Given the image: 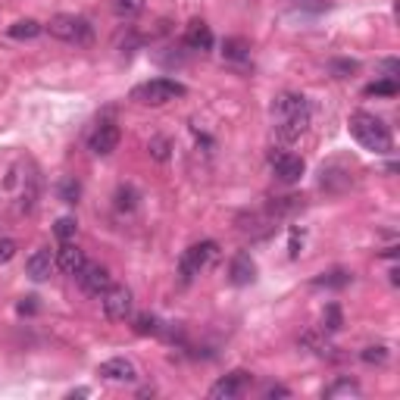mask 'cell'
<instances>
[{
    "label": "cell",
    "instance_id": "26",
    "mask_svg": "<svg viewBox=\"0 0 400 400\" xmlns=\"http://www.w3.org/2000/svg\"><path fill=\"white\" fill-rule=\"evenodd\" d=\"M300 344H303V348H310L313 353H319V357H331V350H335L329 341H322L316 331H306V335L300 338Z\"/></svg>",
    "mask_w": 400,
    "mask_h": 400
},
{
    "label": "cell",
    "instance_id": "23",
    "mask_svg": "<svg viewBox=\"0 0 400 400\" xmlns=\"http://www.w3.org/2000/svg\"><path fill=\"white\" fill-rule=\"evenodd\" d=\"M344 325V316H341V306L338 303H329L322 313V331H341Z\"/></svg>",
    "mask_w": 400,
    "mask_h": 400
},
{
    "label": "cell",
    "instance_id": "25",
    "mask_svg": "<svg viewBox=\"0 0 400 400\" xmlns=\"http://www.w3.org/2000/svg\"><path fill=\"white\" fill-rule=\"evenodd\" d=\"M366 94L369 97H394L397 94V78H382V82L366 85Z\"/></svg>",
    "mask_w": 400,
    "mask_h": 400
},
{
    "label": "cell",
    "instance_id": "27",
    "mask_svg": "<svg viewBox=\"0 0 400 400\" xmlns=\"http://www.w3.org/2000/svg\"><path fill=\"white\" fill-rule=\"evenodd\" d=\"M57 191H59V200H63V203H78V197H82V185H78L76 178H63Z\"/></svg>",
    "mask_w": 400,
    "mask_h": 400
},
{
    "label": "cell",
    "instance_id": "32",
    "mask_svg": "<svg viewBox=\"0 0 400 400\" xmlns=\"http://www.w3.org/2000/svg\"><path fill=\"white\" fill-rule=\"evenodd\" d=\"M382 72H385V78H397L400 63H397V59H382Z\"/></svg>",
    "mask_w": 400,
    "mask_h": 400
},
{
    "label": "cell",
    "instance_id": "33",
    "mask_svg": "<svg viewBox=\"0 0 400 400\" xmlns=\"http://www.w3.org/2000/svg\"><path fill=\"white\" fill-rule=\"evenodd\" d=\"M263 394H266V397H291V391L282 388V385H269V388H266Z\"/></svg>",
    "mask_w": 400,
    "mask_h": 400
},
{
    "label": "cell",
    "instance_id": "12",
    "mask_svg": "<svg viewBox=\"0 0 400 400\" xmlns=\"http://www.w3.org/2000/svg\"><path fill=\"white\" fill-rule=\"evenodd\" d=\"M57 269L63 272V276H72L76 278L78 272L85 269V263H88V257H85V250L82 248H76V244L72 241H63L59 244V250H57Z\"/></svg>",
    "mask_w": 400,
    "mask_h": 400
},
{
    "label": "cell",
    "instance_id": "17",
    "mask_svg": "<svg viewBox=\"0 0 400 400\" xmlns=\"http://www.w3.org/2000/svg\"><path fill=\"white\" fill-rule=\"evenodd\" d=\"M44 31V25L38 22V19H19V22H13L10 29H6V35L13 38V41H31V38H38Z\"/></svg>",
    "mask_w": 400,
    "mask_h": 400
},
{
    "label": "cell",
    "instance_id": "22",
    "mask_svg": "<svg viewBox=\"0 0 400 400\" xmlns=\"http://www.w3.org/2000/svg\"><path fill=\"white\" fill-rule=\"evenodd\" d=\"M222 53H225V59H235V63L250 59V48L241 41V38H229V41H225V48H222Z\"/></svg>",
    "mask_w": 400,
    "mask_h": 400
},
{
    "label": "cell",
    "instance_id": "5",
    "mask_svg": "<svg viewBox=\"0 0 400 400\" xmlns=\"http://www.w3.org/2000/svg\"><path fill=\"white\" fill-rule=\"evenodd\" d=\"M216 241H200V244H191L188 250L182 253V259H178V276H182V282H191L194 276L206 269V266L216 259Z\"/></svg>",
    "mask_w": 400,
    "mask_h": 400
},
{
    "label": "cell",
    "instance_id": "24",
    "mask_svg": "<svg viewBox=\"0 0 400 400\" xmlns=\"http://www.w3.org/2000/svg\"><path fill=\"white\" fill-rule=\"evenodd\" d=\"M76 231H78V222H76L72 216H59L57 225H53V235L59 238V244H63V241H72V238H76Z\"/></svg>",
    "mask_w": 400,
    "mask_h": 400
},
{
    "label": "cell",
    "instance_id": "34",
    "mask_svg": "<svg viewBox=\"0 0 400 400\" xmlns=\"http://www.w3.org/2000/svg\"><path fill=\"white\" fill-rule=\"evenodd\" d=\"M35 310H38L35 297H25V300H22V303H19V313H22V316H25V313H35Z\"/></svg>",
    "mask_w": 400,
    "mask_h": 400
},
{
    "label": "cell",
    "instance_id": "2",
    "mask_svg": "<svg viewBox=\"0 0 400 400\" xmlns=\"http://www.w3.org/2000/svg\"><path fill=\"white\" fill-rule=\"evenodd\" d=\"M350 135L357 138L359 148L372 150V153H391L394 150V135L385 125V119H378L376 113L357 110L350 116Z\"/></svg>",
    "mask_w": 400,
    "mask_h": 400
},
{
    "label": "cell",
    "instance_id": "8",
    "mask_svg": "<svg viewBox=\"0 0 400 400\" xmlns=\"http://www.w3.org/2000/svg\"><path fill=\"white\" fill-rule=\"evenodd\" d=\"M76 278H78V285H82L85 294H91V297H100L113 285L110 269H106V266H100V263H85V269L78 272Z\"/></svg>",
    "mask_w": 400,
    "mask_h": 400
},
{
    "label": "cell",
    "instance_id": "15",
    "mask_svg": "<svg viewBox=\"0 0 400 400\" xmlns=\"http://www.w3.org/2000/svg\"><path fill=\"white\" fill-rule=\"evenodd\" d=\"M229 276H231V282H235V285H250L253 282V276H257V263H253V257L248 250H241V253L231 257Z\"/></svg>",
    "mask_w": 400,
    "mask_h": 400
},
{
    "label": "cell",
    "instance_id": "11",
    "mask_svg": "<svg viewBox=\"0 0 400 400\" xmlns=\"http://www.w3.org/2000/svg\"><path fill=\"white\" fill-rule=\"evenodd\" d=\"M269 163H272V172H276V178L282 185H297L300 176L306 172L303 159L294 157V153H272Z\"/></svg>",
    "mask_w": 400,
    "mask_h": 400
},
{
    "label": "cell",
    "instance_id": "30",
    "mask_svg": "<svg viewBox=\"0 0 400 400\" xmlns=\"http://www.w3.org/2000/svg\"><path fill=\"white\" fill-rule=\"evenodd\" d=\"M148 150L159 159V163H163V159H169V141H166V138H153V141L148 144Z\"/></svg>",
    "mask_w": 400,
    "mask_h": 400
},
{
    "label": "cell",
    "instance_id": "4",
    "mask_svg": "<svg viewBox=\"0 0 400 400\" xmlns=\"http://www.w3.org/2000/svg\"><path fill=\"white\" fill-rule=\"evenodd\" d=\"M129 97L144 106H163L176 97H185V85L176 82V78H150L144 85H135Z\"/></svg>",
    "mask_w": 400,
    "mask_h": 400
},
{
    "label": "cell",
    "instance_id": "19",
    "mask_svg": "<svg viewBox=\"0 0 400 400\" xmlns=\"http://www.w3.org/2000/svg\"><path fill=\"white\" fill-rule=\"evenodd\" d=\"M316 288H344V285H350V272L348 269H331L325 272L322 278H316Z\"/></svg>",
    "mask_w": 400,
    "mask_h": 400
},
{
    "label": "cell",
    "instance_id": "7",
    "mask_svg": "<svg viewBox=\"0 0 400 400\" xmlns=\"http://www.w3.org/2000/svg\"><path fill=\"white\" fill-rule=\"evenodd\" d=\"M119 138H122L119 125L113 122V119H103V122L94 125V131L88 135V150L94 153V157H110V153L119 148Z\"/></svg>",
    "mask_w": 400,
    "mask_h": 400
},
{
    "label": "cell",
    "instance_id": "13",
    "mask_svg": "<svg viewBox=\"0 0 400 400\" xmlns=\"http://www.w3.org/2000/svg\"><path fill=\"white\" fill-rule=\"evenodd\" d=\"M57 269V259L50 257V250H35L29 259H25V272H29L31 282H48L50 272Z\"/></svg>",
    "mask_w": 400,
    "mask_h": 400
},
{
    "label": "cell",
    "instance_id": "21",
    "mask_svg": "<svg viewBox=\"0 0 400 400\" xmlns=\"http://www.w3.org/2000/svg\"><path fill=\"white\" fill-rule=\"evenodd\" d=\"M391 357V350L385 348V344H369V348H363V353H359V359L369 366H385Z\"/></svg>",
    "mask_w": 400,
    "mask_h": 400
},
{
    "label": "cell",
    "instance_id": "18",
    "mask_svg": "<svg viewBox=\"0 0 400 400\" xmlns=\"http://www.w3.org/2000/svg\"><path fill=\"white\" fill-rule=\"evenodd\" d=\"M38 188H41V182H38L35 169H31L29 176L22 178V200H19V210H22V213H31V210H35V203H38Z\"/></svg>",
    "mask_w": 400,
    "mask_h": 400
},
{
    "label": "cell",
    "instance_id": "3",
    "mask_svg": "<svg viewBox=\"0 0 400 400\" xmlns=\"http://www.w3.org/2000/svg\"><path fill=\"white\" fill-rule=\"evenodd\" d=\"M44 29H48L57 41L76 44V48H85V44L94 41V25H91L85 16H76V13H57Z\"/></svg>",
    "mask_w": 400,
    "mask_h": 400
},
{
    "label": "cell",
    "instance_id": "28",
    "mask_svg": "<svg viewBox=\"0 0 400 400\" xmlns=\"http://www.w3.org/2000/svg\"><path fill=\"white\" fill-rule=\"evenodd\" d=\"M141 335H163V325H159L157 316H138V325H135Z\"/></svg>",
    "mask_w": 400,
    "mask_h": 400
},
{
    "label": "cell",
    "instance_id": "10",
    "mask_svg": "<svg viewBox=\"0 0 400 400\" xmlns=\"http://www.w3.org/2000/svg\"><path fill=\"white\" fill-rule=\"evenodd\" d=\"M97 376L106 378V382H116V385H131V382H138V366L125 357H113L97 366Z\"/></svg>",
    "mask_w": 400,
    "mask_h": 400
},
{
    "label": "cell",
    "instance_id": "29",
    "mask_svg": "<svg viewBox=\"0 0 400 400\" xmlns=\"http://www.w3.org/2000/svg\"><path fill=\"white\" fill-rule=\"evenodd\" d=\"M329 69L335 72V78H348L350 72H357V63L353 59H335V63H329Z\"/></svg>",
    "mask_w": 400,
    "mask_h": 400
},
{
    "label": "cell",
    "instance_id": "20",
    "mask_svg": "<svg viewBox=\"0 0 400 400\" xmlns=\"http://www.w3.org/2000/svg\"><path fill=\"white\" fill-rule=\"evenodd\" d=\"M110 6L119 19H135L144 10V0H110Z\"/></svg>",
    "mask_w": 400,
    "mask_h": 400
},
{
    "label": "cell",
    "instance_id": "16",
    "mask_svg": "<svg viewBox=\"0 0 400 400\" xmlns=\"http://www.w3.org/2000/svg\"><path fill=\"white\" fill-rule=\"evenodd\" d=\"M322 397H329V400H338V397H363V388H359L353 378H348V376H341V378H335V382L329 385V388L322 391Z\"/></svg>",
    "mask_w": 400,
    "mask_h": 400
},
{
    "label": "cell",
    "instance_id": "9",
    "mask_svg": "<svg viewBox=\"0 0 400 400\" xmlns=\"http://www.w3.org/2000/svg\"><path fill=\"white\" fill-rule=\"evenodd\" d=\"M248 385H250V372L235 369V372L222 376L216 385H213V388H210V397H213V400H235V397H241L244 391H248Z\"/></svg>",
    "mask_w": 400,
    "mask_h": 400
},
{
    "label": "cell",
    "instance_id": "6",
    "mask_svg": "<svg viewBox=\"0 0 400 400\" xmlns=\"http://www.w3.org/2000/svg\"><path fill=\"white\" fill-rule=\"evenodd\" d=\"M100 306H103V316L113 319V322H125L131 316V306H135V297L125 285H110V288L100 294Z\"/></svg>",
    "mask_w": 400,
    "mask_h": 400
},
{
    "label": "cell",
    "instance_id": "1",
    "mask_svg": "<svg viewBox=\"0 0 400 400\" xmlns=\"http://www.w3.org/2000/svg\"><path fill=\"white\" fill-rule=\"evenodd\" d=\"M310 119H313L310 100L303 94H297V91H285V94H278L272 100V125H276L278 141H285V144L297 141L310 129Z\"/></svg>",
    "mask_w": 400,
    "mask_h": 400
},
{
    "label": "cell",
    "instance_id": "31",
    "mask_svg": "<svg viewBox=\"0 0 400 400\" xmlns=\"http://www.w3.org/2000/svg\"><path fill=\"white\" fill-rule=\"evenodd\" d=\"M16 257V241L13 238H0V263H10Z\"/></svg>",
    "mask_w": 400,
    "mask_h": 400
},
{
    "label": "cell",
    "instance_id": "14",
    "mask_svg": "<svg viewBox=\"0 0 400 400\" xmlns=\"http://www.w3.org/2000/svg\"><path fill=\"white\" fill-rule=\"evenodd\" d=\"M185 48L188 50H210L213 48V31L203 19L188 22V29H185Z\"/></svg>",
    "mask_w": 400,
    "mask_h": 400
}]
</instances>
